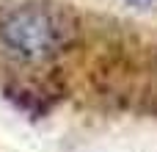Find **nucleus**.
Returning <instances> with one entry per match:
<instances>
[{
  "label": "nucleus",
  "instance_id": "1",
  "mask_svg": "<svg viewBox=\"0 0 157 152\" xmlns=\"http://www.w3.org/2000/svg\"><path fill=\"white\" fill-rule=\"evenodd\" d=\"M0 42L19 61L39 64L63 47L66 25L44 6H17L0 19Z\"/></svg>",
  "mask_w": 157,
  "mask_h": 152
},
{
  "label": "nucleus",
  "instance_id": "2",
  "mask_svg": "<svg viewBox=\"0 0 157 152\" xmlns=\"http://www.w3.org/2000/svg\"><path fill=\"white\" fill-rule=\"evenodd\" d=\"M127 6H132V8H149V6H155L157 0H124Z\"/></svg>",
  "mask_w": 157,
  "mask_h": 152
}]
</instances>
